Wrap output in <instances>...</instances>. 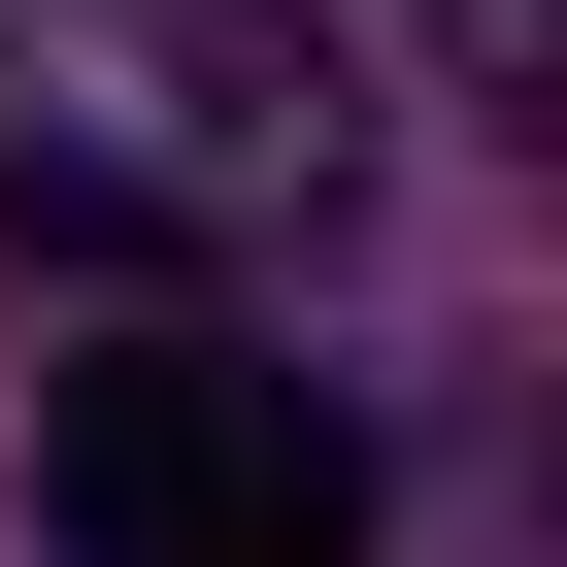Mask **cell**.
Returning <instances> with one entry per match:
<instances>
[{"instance_id":"6da1fadb","label":"cell","mask_w":567,"mask_h":567,"mask_svg":"<svg viewBox=\"0 0 567 567\" xmlns=\"http://www.w3.org/2000/svg\"><path fill=\"white\" fill-rule=\"evenodd\" d=\"M368 200L334 0H0V234L34 267H267Z\"/></svg>"},{"instance_id":"7a4b0ae2","label":"cell","mask_w":567,"mask_h":567,"mask_svg":"<svg viewBox=\"0 0 567 567\" xmlns=\"http://www.w3.org/2000/svg\"><path fill=\"white\" fill-rule=\"evenodd\" d=\"M34 534L68 567H368V401L267 334H101L34 401Z\"/></svg>"}]
</instances>
